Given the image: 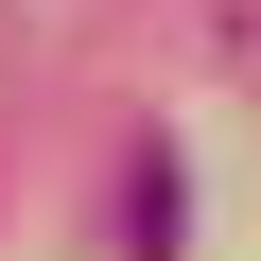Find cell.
<instances>
[{"label":"cell","mask_w":261,"mask_h":261,"mask_svg":"<svg viewBox=\"0 0 261 261\" xmlns=\"http://www.w3.org/2000/svg\"><path fill=\"white\" fill-rule=\"evenodd\" d=\"M174 226H192V174H174V140H140V157H122V244L174 261Z\"/></svg>","instance_id":"cell-1"}]
</instances>
